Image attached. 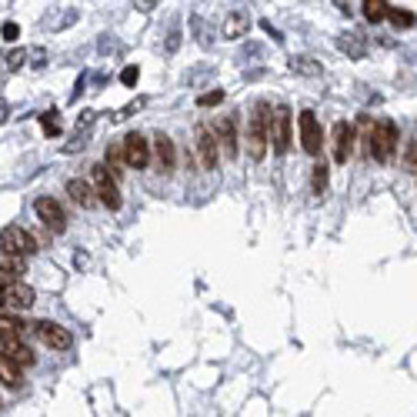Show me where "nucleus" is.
Masks as SVG:
<instances>
[{"label": "nucleus", "mask_w": 417, "mask_h": 417, "mask_svg": "<svg viewBox=\"0 0 417 417\" xmlns=\"http://www.w3.org/2000/svg\"><path fill=\"white\" fill-rule=\"evenodd\" d=\"M270 111L264 100H257L250 107V120H247V133H244V147L250 160H264L267 154V131H270Z\"/></svg>", "instance_id": "1"}, {"label": "nucleus", "mask_w": 417, "mask_h": 417, "mask_svg": "<svg viewBox=\"0 0 417 417\" xmlns=\"http://www.w3.org/2000/svg\"><path fill=\"white\" fill-rule=\"evenodd\" d=\"M267 140H270L274 154L290 151V111H287L284 104H277V107L270 111V131H267Z\"/></svg>", "instance_id": "2"}, {"label": "nucleus", "mask_w": 417, "mask_h": 417, "mask_svg": "<svg viewBox=\"0 0 417 417\" xmlns=\"http://www.w3.org/2000/svg\"><path fill=\"white\" fill-rule=\"evenodd\" d=\"M91 177H94L97 204H104L107 210L120 207V190H117V180L107 174V167H104V164H94V167H91Z\"/></svg>", "instance_id": "3"}, {"label": "nucleus", "mask_w": 417, "mask_h": 417, "mask_svg": "<svg viewBox=\"0 0 417 417\" xmlns=\"http://www.w3.org/2000/svg\"><path fill=\"white\" fill-rule=\"evenodd\" d=\"M0 250H3V254H17V257H30V254L37 250V241L24 228L10 224V228L0 230Z\"/></svg>", "instance_id": "4"}, {"label": "nucleus", "mask_w": 417, "mask_h": 417, "mask_svg": "<svg viewBox=\"0 0 417 417\" xmlns=\"http://www.w3.org/2000/svg\"><path fill=\"white\" fill-rule=\"evenodd\" d=\"M120 151H124V164L133 167V171H144L151 164V147H147L144 133H127L124 144H120Z\"/></svg>", "instance_id": "5"}, {"label": "nucleus", "mask_w": 417, "mask_h": 417, "mask_svg": "<svg viewBox=\"0 0 417 417\" xmlns=\"http://www.w3.org/2000/svg\"><path fill=\"white\" fill-rule=\"evenodd\" d=\"M297 127H301V147L311 157H317L324 147V133H321V124H317V117H314V111H301V117H297Z\"/></svg>", "instance_id": "6"}, {"label": "nucleus", "mask_w": 417, "mask_h": 417, "mask_svg": "<svg viewBox=\"0 0 417 417\" xmlns=\"http://www.w3.org/2000/svg\"><path fill=\"white\" fill-rule=\"evenodd\" d=\"M34 210H37L40 224L50 230V234H64V230H67V214H64V207H60L54 197H37Z\"/></svg>", "instance_id": "7"}, {"label": "nucleus", "mask_w": 417, "mask_h": 417, "mask_svg": "<svg viewBox=\"0 0 417 417\" xmlns=\"http://www.w3.org/2000/svg\"><path fill=\"white\" fill-rule=\"evenodd\" d=\"M30 327H34V334H37L50 351H71V344H74L71 331L60 327V324H54V321H37V324H30Z\"/></svg>", "instance_id": "8"}, {"label": "nucleus", "mask_w": 417, "mask_h": 417, "mask_svg": "<svg viewBox=\"0 0 417 417\" xmlns=\"http://www.w3.org/2000/svg\"><path fill=\"white\" fill-rule=\"evenodd\" d=\"M354 140H358L354 127H351L347 120H337V124H334V131H331V144H334V164H347V160H351V154H354Z\"/></svg>", "instance_id": "9"}, {"label": "nucleus", "mask_w": 417, "mask_h": 417, "mask_svg": "<svg viewBox=\"0 0 417 417\" xmlns=\"http://www.w3.org/2000/svg\"><path fill=\"white\" fill-rule=\"evenodd\" d=\"M210 131H214V137H217L221 154L234 160V157H237V124H234V117H217Z\"/></svg>", "instance_id": "10"}, {"label": "nucleus", "mask_w": 417, "mask_h": 417, "mask_svg": "<svg viewBox=\"0 0 417 417\" xmlns=\"http://www.w3.org/2000/svg\"><path fill=\"white\" fill-rule=\"evenodd\" d=\"M197 151H201V164L207 171H214L221 164V147H217V137H214V131H210L207 124L197 127Z\"/></svg>", "instance_id": "11"}, {"label": "nucleus", "mask_w": 417, "mask_h": 417, "mask_svg": "<svg viewBox=\"0 0 417 417\" xmlns=\"http://www.w3.org/2000/svg\"><path fill=\"white\" fill-rule=\"evenodd\" d=\"M34 287L24 284V281H14V284L3 287V307H14V311H30L34 307Z\"/></svg>", "instance_id": "12"}, {"label": "nucleus", "mask_w": 417, "mask_h": 417, "mask_svg": "<svg viewBox=\"0 0 417 417\" xmlns=\"http://www.w3.org/2000/svg\"><path fill=\"white\" fill-rule=\"evenodd\" d=\"M154 160H157V171L160 174H171L177 167V147L167 133H157L154 137Z\"/></svg>", "instance_id": "13"}, {"label": "nucleus", "mask_w": 417, "mask_h": 417, "mask_svg": "<svg viewBox=\"0 0 417 417\" xmlns=\"http://www.w3.org/2000/svg\"><path fill=\"white\" fill-rule=\"evenodd\" d=\"M0 354L7 360H14L17 367H30L34 364V351L24 341H14V337H0Z\"/></svg>", "instance_id": "14"}, {"label": "nucleus", "mask_w": 417, "mask_h": 417, "mask_svg": "<svg viewBox=\"0 0 417 417\" xmlns=\"http://www.w3.org/2000/svg\"><path fill=\"white\" fill-rule=\"evenodd\" d=\"M20 274H27V257L3 254V250H0V281H3V284H14V281H20Z\"/></svg>", "instance_id": "15"}, {"label": "nucleus", "mask_w": 417, "mask_h": 417, "mask_svg": "<svg viewBox=\"0 0 417 417\" xmlns=\"http://www.w3.org/2000/svg\"><path fill=\"white\" fill-rule=\"evenodd\" d=\"M67 194H71V201H74V204H80L84 210L97 207L94 184H87V180H80V177H74V180H67Z\"/></svg>", "instance_id": "16"}, {"label": "nucleus", "mask_w": 417, "mask_h": 417, "mask_svg": "<svg viewBox=\"0 0 417 417\" xmlns=\"http://www.w3.org/2000/svg\"><path fill=\"white\" fill-rule=\"evenodd\" d=\"M0 384L3 387H10V391H20L24 387V374H20V367L14 360H7L0 354Z\"/></svg>", "instance_id": "17"}, {"label": "nucleus", "mask_w": 417, "mask_h": 417, "mask_svg": "<svg viewBox=\"0 0 417 417\" xmlns=\"http://www.w3.org/2000/svg\"><path fill=\"white\" fill-rule=\"evenodd\" d=\"M247 27H250V17H247L244 10H230L228 20H224V37L237 40L241 34H247Z\"/></svg>", "instance_id": "18"}, {"label": "nucleus", "mask_w": 417, "mask_h": 417, "mask_svg": "<svg viewBox=\"0 0 417 417\" xmlns=\"http://www.w3.org/2000/svg\"><path fill=\"white\" fill-rule=\"evenodd\" d=\"M337 47H341L351 60H364V54H367V44H364L360 34H341V37H337Z\"/></svg>", "instance_id": "19"}, {"label": "nucleus", "mask_w": 417, "mask_h": 417, "mask_svg": "<svg viewBox=\"0 0 417 417\" xmlns=\"http://www.w3.org/2000/svg\"><path fill=\"white\" fill-rule=\"evenodd\" d=\"M34 327H27L24 321L17 317H0V337H14V341H27V334H30Z\"/></svg>", "instance_id": "20"}, {"label": "nucleus", "mask_w": 417, "mask_h": 417, "mask_svg": "<svg viewBox=\"0 0 417 417\" xmlns=\"http://www.w3.org/2000/svg\"><path fill=\"white\" fill-rule=\"evenodd\" d=\"M27 64V47H17V50H10V54H0V74H17L20 67Z\"/></svg>", "instance_id": "21"}, {"label": "nucleus", "mask_w": 417, "mask_h": 417, "mask_svg": "<svg viewBox=\"0 0 417 417\" xmlns=\"http://www.w3.org/2000/svg\"><path fill=\"white\" fill-rule=\"evenodd\" d=\"M107 174H111L114 180L124 177V151H120V144H111V147H107Z\"/></svg>", "instance_id": "22"}, {"label": "nucleus", "mask_w": 417, "mask_h": 417, "mask_svg": "<svg viewBox=\"0 0 417 417\" xmlns=\"http://www.w3.org/2000/svg\"><path fill=\"white\" fill-rule=\"evenodd\" d=\"M290 71H294V74H304V77H321L324 74V67L311 57H294L290 60Z\"/></svg>", "instance_id": "23"}, {"label": "nucleus", "mask_w": 417, "mask_h": 417, "mask_svg": "<svg viewBox=\"0 0 417 417\" xmlns=\"http://www.w3.org/2000/svg\"><path fill=\"white\" fill-rule=\"evenodd\" d=\"M40 127H44L47 137H60V133H64V120H60L57 111H44V114H40Z\"/></svg>", "instance_id": "24"}, {"label": "nucleus", "mask_w": 417, "mask_h": 417, "mask_svg": "<svg viewBox=\"0 0 417 417\" xmlns=\"http://www.w3.org/2000/svg\"><path fill=\"white\" fill-rule=\"evenodd\" d=\"M387 20L398 27V30H407V27H414L417 17L411 14V10H400V7H387Z\"/></svg>", "instance_id": "25"}, {"label": "nucleus", "mask_w": 417, "mask_h": 417, "mask_svg": "<svg viewBox=\"0 0 417 417\" xmlns=\"http://www.w3.org/2000/svg\"><path fill=\"white\" fill-rule=\"evenodd\" d=\"M387 0H367L364 3V17L371 20V24H380V20H387Z\"/></svg>", "instance_id": "26"}, {"label": "nucleus", "mask_w": 417, "mask_h": 417, "mask_svg": "<svg viewBox=\"0 0 417 417\" xmlns=\"http://www.w3.org/2000/svg\"><path fill=\"white\" fill-rule=\"evenodd\" d=\"M311 187H314V194H317V197H324V194H327V164H324V160H317V164H314Z\"/></svg>", "instance_id": "27"}, {"label": "nucleus", "mask_w": 417, "mask_h": 417, "mask_svg": "<svg viewBox=\"0 0 417 417\" xmlns=\"http://www.w3.org/2000/svg\"><path fill=\"white\" fill-rule=\"evenodd\" d=\"M400 167L407 174L417 171V137L414 140H407V147H404V157H400Z\"/></svg>", "instance_id": "28"}, {"label": "nucleus", "mask_w": 417, "mask_h": 417, "mask_svg": "<svg viewBox=\"0 0 417 417\" xmlns=\"http://www.w3.org/2000/svg\"><path fill=\"white\" fill-rule=\"evenodd\" d=\"M140 107H147V97H137L133 104H124V107H120V111H117V114H114V120H117V124H120V120H127V117H133V114H137Z\"/></svg>", "instance_id": "29"}, {"label": "nucleus", "mask_w": 417, "mask_h": 417, "mask_svg": "<svg viewBox=\"0 0 417 417\" xmlns=\"http://www.w3.org/2000/svg\"><path fill=\"white\" fill-rule=\"evenodd\" d=\"M97 120V111H80V117H77V137H87V131L94 127Z\"/></svg>", "instance_id": "30"}, {"label": "nucleus", "mask_w": 417, "mask_h": 417, "mask_svg": "<svg viewBox=\"0 0 417 417\" xmlns=\"http://www.w3.org/2000/svg\"><path fill=\"white\" fill-rule=\"evenodd\" d=\"M27 60H30L34 71H44V67H47V47H30V50H27Z\"/></svg>", "instance_id": "31"}, {"label": "nucleus", "mask_w": 417, "mask_h": 417, "mask_svg": "<svg viewBox=\"0 0 417 417\" xmlns=\"http://www.w3.org/2000/svg\"><path fill=\"white\" fill-rule=\"evenodd\" d=\"M137 80H140V67H137V64H131V67L120 71V84H124V87H133Z\"/></svg>", "instance_id": "32"}, {"label": "nucleus", "mask_w": 417, "mask_h": 417, "mask_svg": "<svg viewBox=\"0 0 417 417\" xmlns=\"http://www.w3.org/2000/svg\"><path fill=\"white\" fill-rule=\"evenodd\" d=\"M221 100H224V91H210V94L197 97V107H214V104H221Z\"/></svg>", "instance_id": "33"}, {"label": "nucleus", "mask_w": 417, "mask_h": 417, "mask_svg": "<svg viewBox=\"0 0 417 417\" xmlns=\"http://www.w3.org/2000/svg\"><path fill=\"white\" fill-rule=\"evenodd\" d=\"M180 47V27H171V34H167V44H164V50L167 54H174Z\"/></svg>", "instance_id": "34"}, {"label": "nucleus", "mask_w": 417, "mask_h": 417, "mask_svg": "<svg viewBox=\"0 0 417 417\" xmlns=\"http://www.w3.org/2000/svg\"><path fill=\"white\" fill-rule=\"evenodd\" d=\"M17 34H20V27L14 20H7V24H3V40H17Z\"/></svg>", "instance_id": "35"}, {"label": "nucleus", "mask_w": 417, "mask_h": 417, "mask_svg": "<svg viewBox=\"0 0 417 417\" xmlns=\"http://www.w3.org/2000/svg\"><path fill=\"white\" fill-rule=\"evenodd\" d=\"M7 120H10V104L0 100V124H7Z\"/></svg>", "instance_id": "36"}, {"label": "nucleus", "mask_w": 417, "mask_h": 417, "mask_svg": "<svg viewBox=\"0 0 417 417\" xmlns=\"http://www.w3.org/2000/svg\"><path fill=\"white\" fill-rule=\"evenodd\" d=\"M261 27H264V30H267V34H270V37H274V40H277V44H284V34H277V30H274V27H270L267 20H264V24H261Z\"/></svg>", "instance_id": "37"}, {"label": "nucleus", "mask_w": 417, "mask_h": 417, "mask_svg": "<svg viewBox=\"0 0 417 417\" xmlns=\"http://www.w3.org/2000/svg\"><path fill=\"white\" fill-rule=\"evenodd\" d=\"M133 7H137V10H144V14H147V10H154V7H157V3H154V0H137V3H133Z\"/></svg>", "instance_id": "38"}, {"label": "nucleus", "mask_w": 417, "mask_h": 417, "mask_svg": "<svg viewBox=\"0 0 417 417\" xmlns=\"http://www.w3.org/2000/svg\"><path fill=\"white\" fill-rule=\"evenodd\" d=\"M3 287H7V284H3V281H0V307H3Z\"/></svg>", "instance_id": "39"}]
</instances>
